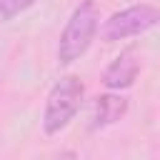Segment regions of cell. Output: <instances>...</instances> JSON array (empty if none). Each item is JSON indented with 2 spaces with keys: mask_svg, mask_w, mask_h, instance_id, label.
<instances>
[{
  "mask_svg": "<svg viewBox=\"0 0 160 160\" xmlns=\"http://www.w3.org/2000/svg\"><path fill=\"white\" fill-rule=\"evenodd\" d=\"M100 30V10L95 0H82L68 18L60 40H58V62L60 65H72L80 60L88 48L92 45L95 35Z\"/></svg>",
  "mask_w": 160,
  "mask_h": 160,
  "instance_id": "obj_1",
  "label": "cell"
},
{
  "mask_svg": "<svg viewBox=\"0 0 160 160\" xmlns=\"http://www.w3.org/2000/svg\"><path fill=\"white\" fill-rule=\"evenodd\" d=\"M85 98V85L78 75H62L52 90L48 92L45 112H42V130L45 135H58L70 125L75 112L80 110Z\"/></svg>",
  "mask_w": 160,
  "mask_h": 160,
  "instance_id": "obj_2",
  "label": "cell"
},
{
  "mask_svg": "<svg viewBox=\"0 0 160 160\" xmlns=\"http://www.w3.org/2000/svg\"><path fill=\"white\" fill-rule=\"evenodd\" d=\"M160 22V10L140 2V5H130L120 12H112L105 22H102V40L105 42H118L125 38H135L145 30H150L152 25Z\"/></svg>",
  "mask_w": 160,
  "mask_h": 160,
  "instance_id": "obj_3",
  "label": "cell"
},
{
  "mask_svg": "<svg viewBox=\"0 0 160 160\" xmlns=\"http://www.w3.org/2000/svg\"><path fill=\"white\" fill-rule=\"evenodd\" d=\"M138 72H140V58H138V50L135 48H125L102 72V85L108 90H125L130 88L135 80H138Z\"/></svg>",
  "mask_w": 160,
  "mask_h": 160,
  "instance_id": "obj_4",
  "label": "cell"
},
{
  "mask_svg": "<svg viewBox=\"0 0 160 160\" xmlns=\"http://www.w3.org/2000/svg\"><path fill=\"white\" fill-rule=\"evenodd\" d=\"M128 108H130L128 98L115 92V90L98 95L95 110H92V130H102V128H110V125L120 122L128 115Z\"/></svg>",
  "mask_w": 160,
  "mask_h": 160,
  "instance_id": "obj_5",
  "label": "cell"
},
{
  "mask_svg": "<svg viewBox=\"0 0 160 160\" xmlns=\"http://www.w3.org/2000/svg\"><path fill=\"white\" fill-rule=\"evenodd\" d=\"M38 0H0V22L12 20L15 15L25 12L28 8H32Z\"/></svg>",
  "mask_w": 160,
  "mask_h": 160,
  "instance_id": "obj_6",
  "label": "cell"
},
{
  "mask_svg": "<svg viewBox=\"0 0 160 160\" xmlns=\"http://www.w3.org/2000/svg\"><path fill=\"white\" fill-rule=\"evenodd\" d=\"M58 160H75V155H72V152H65V155H62V158H58Z\"/></svg>",
  "mask_w": 160,
  "mask_h": 160,
  "instance_id": "obj_7",
  "label": "cell"
}]
</instances>
